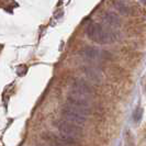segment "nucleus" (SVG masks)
Returning <instances> with one entry per match:
<instances>
[{
	"instance_id": "obj_1",
	"label": "nucleus",
	"mask_w": 146,
	"mask_h": 146,
	"mask_svg": "<svg viewBox=\"0 0 146 146\" xmlns=\"http://www.w3.org/2000/svg\"><path fill=\"white\" fill-rule=\"evenodd\" d=\"M88 37L98 44H110L115 41V34L110 29L103 28L99 23H90L86 29Z\"/></svg>"
},
{
	"instance_id": "obj_2",
	"label": "nucleus",
	"mask_w": 146,
	"mask_h": 146,
	"mask_svg": "<svg viewBox=\"0 0 146 146\" xmlns=\"http://www.w3.org/2000/svg\"><path fill=\"white\" fill-rule=\"evenodd\" d=\"M62 113H63V117H65V121L70 122L73 124L78 125V126L79 125H84L85 122H86V115L81 114L80 112L76 111V110L73 109L69 106H65L63 108Z\"/></svg>"
},
{
	"instance_id": "obj_3",
	"label": "nucleus",
	"mask_w": 146,
	"mask_h": 146,
	"mask_svg": "<svg viewBox=\"0 0 146 146\" xmlns=\"http://www.w3.org/2000/svg\"><path fill=\"white\" fill-rule=\"evenodd\" d=\"M58 126V130L60 132V134L66 135V136H69V137H73V139H78L82 135V131L81 129L76 124H73L70 122H67V121H60L57 123Z\"/></svg>"
},
{
	"instance_id": "obj_4",
	"label": "nucleus",
	"mask_w": 146,
	"mask_h": 146,
	"mask_svg": "<svg viewBox=\"0 0 146 146\" xmlns=\"http://www.w3.org/2000/svg\"><path fill=\"white\" fill-rule=\"evenodd\" d=\"M81 54L84 57L90 59V60H96V59H100L104 57L103 54H107L106 52L101 51L97 47H92V46H87L85 47L82 51H81Z\"/></svg>"
},
{
	"instance_id": "obj_5",
	"label": "nucleus",
	"mask_w": 146,
	"mask_h": 146,
	"mask_svg": "<svg viewBox=\"0 0 146 146\" xmlns=\"http://www.w3.org/2000/svg\"><path fill=\"white\" fill-rule=\"evenodd\" d=\"M103 21L106 24H108L111 28H115L120 25V19L115 13L113 12H107L103 15Z\"/></svg>"
},
{
	"instance_id": "obj_6",
	"label": "nucleus",
	"mask_w": 146,
	"mask_h": 146,
	"mask_svg": "<svg viewBox=\"0 0 146 146\" xmlns=\"http://www.w3.org/2000/svg\"><path fill=\"white\" fill-rule=\"evenodd\" d=\"M142 117H143V109L141 107H137L136 109L134 110V112H133V120H134V122H139Z\"/></svg>"
},
{
	"instance_id": "obj_7",
	"label": "nucleus",
	"mask_w": 146,
	"mask_h": 146,
	"mask_svg": "<svg viewBox=\"0 0 146 146\" xmlns=\"http://www.w3.org/2000/svg\"><path fill=\"white\" fill-rule=\"evenodd\" d=\"M142 1H143V2H144V3H146V0H142Z\"/></svg>"
}]
</instances>
